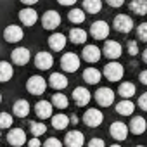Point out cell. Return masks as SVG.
Wrapping results in <instances>:
<instances>
[{
    "mask_svg": "<svg viewBox=\"0 0 147 147\" xmlns=\"http://www.w3.org/2000/svg\"><path fill=\"white\" fill-rule=\"evenodd\" d=\"M113 26L119 33H130L133 30V19L130 16H126V14H118L114 18V21H113Z\"/></svg>",
    "mask_w": 147,
    "mask_h": 147,
    "instance_id": "2",
    "label": "cell"
},
{
    "mask_svg": "<svg viewBox=\"0 0 147 147\" xmlns=\"http://www.w3.org/2000/svg\"><path fill=\"white\" fill-rule=\"evenodd\" d=\"M83 142H85V137H83V133L78 131V130L69 131V133L66 135V138H64V144H66L67 147H82Z\"/></svg>",
    "mask_w": 147,
    "mask_h": 147,
    "instance_id": "15",
    "label": "cell"
},
{
    "mask_svg": "<svg viewBox=\"0 0 147 147\" xmlns=\"http://www.w3.org/2000/svg\"><path fill=\"white\" fill-rule=\"evenodd\" d=\"M50 87L55 88V90H62L67 87V78L61 73H52L50 75Z\"/></svg>",
    "mask_w": 147,
    "mask_h": 147,
    "instance_id": "25",
    "label": "cell"
},
{
    "mask_svg": "<svg viewBox=\"0 0 147 147\" xmlns=\"http://www.w3.org/2000/svg\"><path fill=\"white\" fill-rule=\"evenodd\" d=\"M19 21H21L23 24H26V26H33V24L38 21V14H36V11L26 7V9H23V11L19 12Z\"/></svg>",
    "mask_w": 147,
    "mask_h": 147,
    "instance_id": "17",
    "label": "cell"
},
{
    "mask_svg": "<svg viewBox=\"0 0 147 147\" xmlns=\"http://www.w3.org/2000/svg\"><path fill=\"white\" fill-rule=\"evenodd\" d=\"M30 130H31V135L40 137V135H43V133L47 131V126H45V123H42V121H31Z\"/></svg>",
    "mask_w": 147,
    "mask_h": 147,
    "instance_id": "34",
    "label": "cell"
},
{
    "mask_svg": "<svg viewBox=\"0 0 147 147\" xmlns=\"http://www.w3.org/2000/svg\"><path fill=\"white\" fill-rule=\"evenodd\" d=\"M12 109H14V114H16L18 118H26V116L30 114V102L24 100V99H19V100L14 102Z\"/></svg>",
    "mask_w": 147,
    "mask_h": 147,
    "instance_id": "22",
    "label": "cell"
},
{
    "mask_svg": "<svg viewBox=\"0 0 147 147\" xmlns=\"http://www.w3.org/2000/svg\"><path fill=\"white\" fill-rule=\"evenodd\" d=\"M12 62L14 64H18V66H24V64H28V61H30V50L28 49H24V47H19V49H16L14 52H12Z\"/></svg>",
    "mask_w": 147,
    "mask_h": 147,
    "instance_id": "16",
    "label": "cell"
},
{
    "mask_svg": "<svg viewBox=\"0 0 147 147\" xmlns=\"http://www.w3.org/2000/svg\"><path fill=\"white\" fill-rule=\"evenodd\" d=\"M100 71L99 69H95V67H87L85 71H83V80L88 83V85H95V83H99L100 82Z\"/></svg>",
    "mask_w": 147,
    "mask_h": 147,
    "instance_id": "23",
    "label": "cell"
},
{
    "mask_svg": "<svg viewBox=\"0 0 147 147\" xmlns=\"http://www.w3.org/2000/svg\"><path fill=\"white\" fill-rule=\"evenodd\" d=\"M26 88L33 95H42L45 92V88H47V82L42 76H31L28 80V83H26Z\"/></svg>",
    "mask_w": 147,
    "mask_h": 147,
    "instance_id": "5",
    "label": "cell"
},
{
    "mask_svg": "<svg viewBox=\"0 0 147 147\" xmlns=\"http://www.w3.org/2000/svg\"><path fill=\"white\" fill-rule=\"evenodd\" d=\"M111 147H121V145H118V144H114V145H111Z\"/></svg>",
    "mask_w": 147,
    "mask_h": 147,
    "instance_id": "48",
    "label": "cell"
},
{
    "mask_svg": "<svg viewBox=\"0 0 147 147\" xmlns=\"http://www.w3.org/2000/svg\"><path fill=\"white\" fill-rule=\"evenodd\" d=\"M43 147H62V142L59 140V138H47L45 140V144H43Z\"/></svg>",
    "mask_w": 147,
    "mask_h": 147,
    "instance_id": "37",
    "label": "cell"
},
{
    "mask_svg": "<svg viewBox=\"0 0 147 147\" xmlns=\"http://www.w3.org/2000/svg\"><path fill=\"white\" fill-rule=\"evenodd\" d=\"M7 142H9L11 145H14V147L24 145V144H26V133H24V130H21V128H12V130L7 133Z\"/></svg>",
    "mask_w": 147,
    "mask_h": 147,
    "instance_id": "10",
    "label": "cell"
},
{
    "mask_svg": "<svg viewBox=\"0 0 147 147\" xmlns=\"http://www.w3.org/2000/svg\"><path fill=\"white\" fill-rule=\"evenodd\" d=\"M71 123L76 125V123H78V118H76V116H71Z\"/></svg>",
    "mask_w": 147,
    "mask_h": 147,
    "instance_id": "47",
    "label": "cell"
},
{
    "mask_svg": "<svg viewBox=\"0 0 147 147\" xmlns=\"http://www.w3.org/2000/svg\"><path fill=\"white\" fill-rule=\"evenodd\" d=\"M102 121H104V114H102V111H99V109H88L85 114H83V123L87 125V126H90V128H95V126H100L102 125Z\"/></svg>",
    "mask_w": 147,
    "mask_h": 147,
    "instance_id": "4",
    "label": "cell"
},
{
    "mask_svg": "<svg viewBox=\"0 0 147 147\" xmlns=\"http://www.w3.org/2000/svg\"><path fill=\"white\" fill-rule=\"evenodd\" d=\"M61 67H62L64 71H67V73L78 71V67H80V57H78L76 54H73V52L64 54L62 59H61Z\"/></svg>",
    "mask_w": 147,
    "mask_h": 147,
    "instance_id": "3",
    "label": "cell"
},
{
    "mask_svg": "<svg viewBox=\"0 0 147 147\" xmlns=\"http://www.w3.org/2000/svg\"><path fill=\"white\" fill-rule=\"evenodd\" d=\"M133 111H135V104L130 99H123L121 102L116 104V113L121 116H130V114H133Z\"/></svg>",
    "mask_w": 147,
    "mask_h": 147,
    "instance_id": "21",
    "label": "cell"
},
{
    "mask_svg": "<svg viewBox=\"0 0 147 147\" xmlns=\"http://www.w3.org/2000/svg\"><path fill=\"white\" fill-rule=\"evenodd\" d=\"M130 11L137 16H145L147 14V0H131Z\"/></svg>",
    "mask_w": 147,
    "mask_h": 147,
    "instance_id": "28",
    "label": "cell"
},
{
    "mask_svg": "<svg viewBox=\"0 0 147 147\" xmlns=\"http://www.w3.org/2000/svg\"><path fill=\"white\" fill-rule=\"evenodd\" d=\"M54 64V57L49 54V52H38L35 55V66L42 71L45 69H50V66Z\"/></svg>",
    "mask_w": 147,
    "mask_h": 147,
    "instance_id": "14",
    "label": "cell"
},
{
    "mask_svg": "<svg viewBox=\"0 0 147 147\" xmlns=\"http://www.w3.org/2000/svg\"><path fill=\"white\" fill-rule=\"evenodd\" d=\"M106 2H107L111 7H121L125 0H106Z\"/></svg>",
    "mask_w": 147,
    "mask_h": 147,
    "instance_id": "41",
    "label": "cell"
},
{
    "mask_svg": "<svg viewBox=\"0 0 147 147\" xmlns=\"http://www.w3.org/2000/svg\"><path fill=\"white\" fill-rule=\"evenodd\" d=\"M95 100H97V104L99 106H111L113 102H114V92L111 90V88H106V87H102V88H99L97 90V94H95Z\"/></svg>",
    "mask_w": 147,
    "mask_h": 147,
    "instance_id": "9",
    "label": "cell"
},
{
    "mask_svg": "<svg viewBox=\"0 0 147 147\" xmlns=\"http://www.w3.org/2000/svg\"><path fill=\"white\" fill-rule=\"evenodd\" d=\"M83 9L90 14H97L102 11V0H83Z\"/></svg>",
    "mask_w": 147,
    "mask_h": 147,
    "instance_id": "29",
    "label": "cell"
},
{
    "mask_svg": "<svg viewBox=\"0 0 147 147\" xmlns=\"http://www.w3.org/2000/svg\"><path fill=\"white\" fill-rule=\"evenodd\" d=\"M52 106L57 109H66L67 107V97L64 94H54L52 97Z\"/></svg>",
    "mask_w": 147,
    "mask_h": 147,
    "instance_id": "33",
    "label": "cell"
},
{
    "mask_svg": "<svg viewBox=\"0 0 147 147\" xmlns=\"http://www.w3.org/2000/svg\"><path fill=\"white\" fill-rule=\"evenodd\" d=\"M4 38H5V42H9V43L21 42V40H23V30H21L19 26H16V24H11V26H7V28L4 30Z\"/></svg>",
    "mask_w": 147,
    "mask_h": 147,
    "instance_id": "12",
    "label": "cell"
},
{
    "mask_svg": "<svg viewBox=\"0 0 147 147\" xmlns=\"http://www.w3.org/2000/svg\"><path fill=\"white\" fill-rule=\"evenodd\" d=\"M23 4H26V5H33V4H36L38 0H21Z\"/></svg>",
    "mask_w": 147,
    "mask_h": 147,
    "instance_id": "45",
    "label": "cell"
},
{
    "mask_svg": "<svg viewBox=\"0 0 147 147\" xmlns=\"http://www.w3.org/2000/svg\"><path fill=\"white\" fill-rule=\"evenodd\" d=\"M138 80H140V83H144V85H147V69L140 73V78H138Z\"/></svg>",
    "mask_w": 147,
    "mask_h": 147,
    "instance_id": "43",
    "label": "cell"
},
{
    "mask_svg": "<svg viewBox=\"0 0 147 147\" xmlns=\"http://www.w3.org/2000/svg\"><path fill=\"white\" fill-rule=\"evenodd\" d=\"M67 19H69L71 23H75V24L83 23V21H85V12H83V9H73V11H69Z\"/></svg>",
    "mask_w": 147,
    "mask_h": 147,
    "instance_id": "32",
    "label": "cell"
},
{
    "mask_svg": "<svg viewBox=\"0 0 147 147\" xmlns=\"http://www.w3.org/2000/svg\"><path fill=\"white\" fill-rule=\"evenodd\" d=\"M118 94H119L123 99H130V97H133V94H135V85L130 83V82H125V83L119 85Z\"/></svg>",
    "mask_w": 147,
    "mask_h": 147,
    "instance_id": "30",
    "label": "cell"
},
{
    "mask_svg": "<svg viewBox=\"0 0 147 147\" xmlns=\"http://www.w3.org/2000/svg\"><path fill=\"white\" fill-rule=\"evenodd\" d=\"M123 66L119 64V62H114V61H111V62H107L106 66H104V76L109 80V82H118V80H121L123 78Z\"/></svg>",
    "mask_w": 147,
    "mask_h": 147,
    "instance_id": "1",
    "label": "cell"
},
{
    "mask_svg": "<svg viewBox=\"0 0 147 147\" xmlns=\"http://www.w3.org/2000/svg\"><path fill=\"white\" fill-rule=\"evenodd\" d=\"M137 38H140L142 42H147V23H142L137 28Z\"/></svg>",
    "mask_w": 147,
    "mask_h": 147,
    "instance_id": "36",
    "label": "cell"
},
{
    "mask_svg": "<svg viewBox=\"0 0 147 147\" xmlns=\"http://www.w3.org/2000/svg\"><path fill=\"white\" fill-rule=\"evenodd\" d=\"M49 47H50L52 50H55V52L62 50V49L66 47V36H64L62 33H54V35H50V36H49Z\"/></svg>",
    "mask_w": 147,
    "mask_h": 147,
    "instance_id": "20",
    "label": "cell"
},
{
    "mask_svg": "<svg viewBox=\"0 0 147 147\" xmlns=\"http://www.w3.org/2000/svg\"><path fill=\"white\" fill-rule=\"evenodd\" d=\"M42 24L45 30H55L57 26H61V14L55 11H47L42 16Z\"/></svg>",
    "mask_w": 147,
    "mask_h": 147,
    "instance_id": "6",
    "label": "cell"
},
{
    "mask_svg": "<svg viewBox=\"0 0 147 147\" xmlns=\"http://www.w3.org/2000/svg\"><path fill=\"white\" fill-rule=\"evenodd\" d=\"M57 2L61 5H73V4H76V0H57Z\"/></svg>",
    "mask_w": 147,
    "mask_h": 147,
    "instance_id": "44",
    "label": "cell"
},
{
    "mask_svg": "<svg viewBox=\"0 0 147 147\" xmlns=\"http://www.w3.org/2000/svg\"><path fill=\"white\" fill-rule=\"evenodd\" d=\"M142 57H144V62H147V49L144 50V54H142Z\"/></svg>",
    "mask_w": 147,
    "mask_h": 147,
    "instance_id": "46",
    "label": "cell"
},
{
    "mask_svg": "<svg viewBox=\"0 0 147 147\" xmlns=\"http://www.w3.org/2000/svg\"><path fill=\"white\" fill-rule=\"evenodd\" d=\"M52 109H54L52 102H47V100H40V102L35 106V113H36V116L42 118V119L50 118V116H52Z\"/></svg>",
    "mask_w": 147,
    "mask_h": 147,
    "instance_id": "19",
    "label": "cell"
},
{
    "mask_svg": "<svg viewBox=\"0 0 147 147\" xmlns=\"http://www.w3.org/2000/svg\"><path fill=\"white\" fill-rule=\"evenodd\" d=\"M90 35H92L95 40H104V38H107V35H109V24H107L106 21H95V23H92V26H90Z\"/></svg>",
    "mask_w": 147,
    "mask_h": 147,
    "instance_id": "7",
    "label": "cell"
},
{
    "mask_svg": "<svg viewBox=\"0 0 147 147\" xmlns=\"http://www.w3.org/2000/svg\"><path fill=\"white\" fill-rule=\"evenodd\" d=\"M138 107L144 109V111H147V92L138 97Z\"/></svg>",
    "mask_w": 147,
    "mask_h": 147,
    "instance_id": "40",
    "label": "cell"
},
{
    "mask_svg": "<svg viewBox=\"0 0 147 147\" xmlns=\"http://www.w3.org/2000/svg\"><path fill=\"white\" fill-rule=\"evenodd\" d=\"M12 75H14L12 66H11L7 61H0V82H2V83L9 82V80L12 78Z\"/></svg>",
    "mask_w": 147,
    "mask_h": 147,
    "instance_id": "27",
    "label": "cell"
},
{
    "mask_svg": "<svg viewBox=\"0 0 147 147\" xmlns=\"http://www.w3.org/2000/svg\"><path fill=\"white\" fill-rule=\"evenodd\" d=\"M121 52H123V47H121L118 42H114V40H109V42H106V43H104L102 54H104L107 59L114 61V59H118V57L121 55Z\"/></svg>",
    "mask_w": 147,
    "mask_h": 147,
    "instance_id": "8",
    "label": "cell"
},
{
    "mask_svg": "<svg viewBox=\"0 0 147 147\" xmlns=\"http://www.w3.org/2000/svg\"><path fill=\"white\" fill-rule=\"evenodd\" d=\"M130 130H131L135 135L144 133V131L147 130V123H145V119H144L142 116H135V118H131V121H130Z\"/></svg>",
    "mask_w": 147,
    "mask_h": 147,
    "instance_id": "24",
    "label": "cell"
},
{
    "mask_svg": "<svg viewBox=\"0 0 147 147\" xmlns=\"http://www.w3.org/2000/svg\"><path fill=\"white\" fill-rule=\"evenodd\" d=\"M109 133L116 140H125L128 137V126L125 123H121V121H114L111 125V128H109Z\"/></svg>",
    "mask_w": 147,
    "mask_h": 147,
    "instance_id": "13",
    "label": "cell"
},
{
    "mask_svg": "<svg viewBox=\"0 0 147 147\" xmlns=\"http://www.w3.org/2000/svg\"><path fill=\"white\" fill-rule=\"evenodd\" d=\"M126 47H128V52H130V55H137V54H138V47H137V42L130 40Z\"/></svg>",
    "mask_w": 147,
    "mask_h": 147,
    "instance_id": "38",
    "label": "cell"
},
{
    "mask_svg": "<svg viewBox=\"0 0 147 147\" xmlns=\"http://www.w3.org/2000/svg\"><path fill=\"white\" fill-rule=\"evenodd\" d=\"M28 147H40V140H38V137H33V138L28 142Z\"/></svg>",
    "mask_w": 147,
    "mask_h": 147,
    "instance_id": "42",
    "label": "cell"
},
{
    "mask_svg": "<svg viewBox=\"0 0 147 147\" xmlns=\"http://www.w3.org/2000/svg\"><path fill=\"white\" fill-rule=\"evenodd\" d=\"M102 55V50L97 47V45H87L83 49V59L87 62H97Z\"/></svg>",
    "mask_w": 147,
    "mask_h": 147,
    "instance_id": "18",
    "label": "cell"
},
{
    "mask_svg": "<svg viewBox=\"0 0 147 147\" xmlns=\"http://www.w3.org/2000/svg\"><path fill=\"white\" fill-rule=\"evenodd\" d=\"M69 40L75 43V45L85 43V42H87V31L82 30V28H73V30L69 31Z\"/></svg>",
    "mask_w": 147,
    "mask_h": 147,
    "instance_id": "26",
    "label": "cell"
},
{
    "mask_svg": "<svg viewBox=\"0 0 147 147\" xmlns=\"http://www.w3.org/2000/svg\"><path fill=\"white\" fill-rule=\"evenodd\" d=\"M135 147H145V145H135Z\"/></svg>",
    "mask_w": 147,
    "mask_h": 147,
    "instance_id": "49",
    "label": "cell"
},
{
    "mask_svg": "<svg viewBox=\"0 0 147 147\" xmlns=\"http://www.w3.org/2000/svg\"><path fill=\"white\" fill-rule=\"evenodd\" d=\"M12 126V116L9 113H0V130Z\"/></svg>",
    "mask_w": 147,
    "mask_h": 147,
    "instance_id": "35",
    "label": "cell"
},
{
    "mask_svg": "<svg viewBox=\"0 0 147 147\" xmlns=\"http://www.w3.org/2000/svg\"><path fill=\"white\" fill-rule=\"evenodd\" d=\"M87 147H106V144H104L102 138H92Z\"/></svg>",
    "mask_w": 147,
    "mask_h": 147,
    "instance_id": "39",
    "label": "cell"
},
{
    "mask_svg": "<svg viewBox=\"0 0 147 147\" xmlns=\"http://www.w3.org/2000/svg\"><path fill=\"white\" fill-rule=\"evenodd\" d=\"M90 99H92L90 92L87 88H83V87H76L75 90H73V100H75V104L80 106V107L87 106L90 102Z\"/></svg>",
    "mask_w": 147,
    "mask_h": 147,
    "instance_id": "11",
    "label": "cell"
},
{
    "mask_svg": "<svg viewBox=\"0 0 147 147\" xmlns=\"http://www.w3.org/2000/svg\"><path fill=\"white\" fill-rule=\"evenodd\" d=\"M0 102H2V94H0Z\"/></svg>",
    "mask_w": 147,
    "mask_h": 147,
    "instance_id": "50",
    "label": "cell"
},
{
    "mask_svg": "<svg viewBox=\"0 0 147 147\" xmlns=\"http://www.w3.org/2000/svg\"><path fill=\"white\" fill-rule=\"evenodd\" d=\"M67 125H69V118H67L66 114H55V116L52 118V126H54L55 130H64Z\"/></svg>",
    "mask_w": 147,
    "mask_h": 147,
    "instance_id": "31",
    "label": "cell"
}]
</instances>
